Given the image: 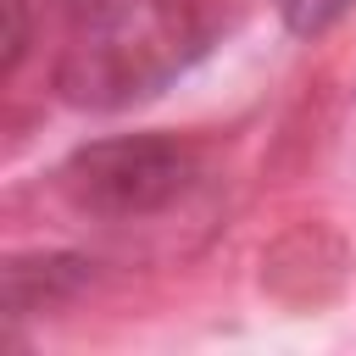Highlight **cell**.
<instances>
[{
  "mask_svg": "<svg viewBox=\"0 0 356 356\" xmlns=\"http://www.w3.org/2000/svg\"><path fill=\"white\" fill-rule=\"evenodd\" d=\"M278 11L295 33H323L350 11V0H278Z\"/></svg>",
  "mask_w": 356,
  "mask_h": 356,
  "instance_id": "7a4b0ae2",
  "label": "cell"
},
{
  "mask_svg": "<svg viewBox=\"0 0 356 356\" xmlns=\"http://www.w3.org/2000/svg\"><path fill=\"white\" fill-rule=\"evenodd\" d=\"M184 167L189 156L178 145H156V139H139V145H100L89 156H78L72 178L83 206H100V211H150L161 206L167 195L184 189Z\"/></svg>",
  "mask_w": 356,
  "mask_h": 356,
  "instance_id": "6da1fadb",
  "label": "cell"
}]
</instances>
